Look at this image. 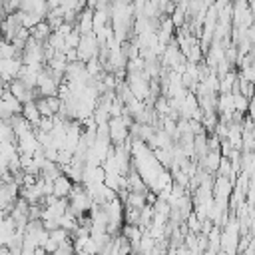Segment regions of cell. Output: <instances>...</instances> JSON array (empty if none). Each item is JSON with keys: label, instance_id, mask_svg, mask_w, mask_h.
Wrapping results in <instances>:
<instances>
[{"label": "cell", "instance_id": "obj_9", "mask_svg": "<svg viewBox=\"0 0 255 255\" xmlns=\"http://www.w3.org/2000/svg\"><path fill=\"white\" fill-rule=\"evenodd\" d=\"M247 108H249V100H247L245 96H241L239 92H235V94H233V110L239 112V114H245Z\"/></svg>", "mask_w": 255, "mask_h": 255}, {"label": "cell", "instance_id": "obj_7", "mask_svg": "<svg viewBox=\"0 0 255 255\" xmlns=\"http://www.w3.org/2000/svg\"><path fill=\"white\" fill-rule=\"evenodd\" d=\"M48 233H50V239H54L58 245H64V243L72 241V233L66 231V229H62V227H56V229H52Z\"/></svg>", "mask_w": 255, "mask_h": 255}, {"label": "cell", "instance_id": "obj_10", "mask_svg": "<svg viewBox=\"0 0 255 255\" xmlns=\"http://www.w3.org/2000/svg\"><path fill=\"white\" fill-rule=\"evenodd\" d=\"M80 38H82V36H80V32L74 28V30H72V32H70V34L64 38L66 50H68V48H74V50H76V48H78V44H80Z\"/></svg>", "mask_w": 255, "mask_h": 255}, {"label": "cell", "instance_id": "obj_5", "mask_svg": "<svg viewBox=\"0 0 255 255\" xmlns=\"http://www.w3.org/2000/svg\"><path fill=\"white\" fill-rule=\"evenodd\" d=\"M50 34H52V30H50V26H48V22L46 20H42V22H38L32 30H30V36L34 38V40H38V42H48V38H50Z\"/></svg>", "mask_w": 255, "mask_h": 255}, {"label": "cell", "instance_id": "obj_11", "mask_svg": "<svg viewBox=\"0 0 255 255\" xmlns=\"http://www.w3.org/2000/svg\"><path fill=\"white\" fill-rule=\"evenodd\" d=\"M185 221H187V229H189L191 233H199V231H201V221L197 219V215H195L193 211L185 217Z\"/></svg>", "mask_w": 255, "mask_h": 255}, {"label": "cell", "instance_id": "obj_2", "mask_svg": "<svg viewBox=\"0 0 255 255\" xmlns=\"http://www.w3.org/2000/svg\"><path fill=\"white\" fill-rule=\"evenodd\" d=\"M231 193H233V181H231L229 177L217 175V177L213 179V191H211L213 199H223V201H227Z\"/></svg>", "mask_w": 255, "mask_h": 255}, {"label": "cell", "instance_id": "obj_14", "mask_svg": "<svg viewBox=\"0 0 255 255\" xmlns=\"http://www.w3.org/2000/svg\"><path fill=\"white\" fill-rule=\"evenodd\" d=\"M34 255H46V253H44V249H42V247H38V249H36V253H34Z\"/></svg>", "mask_w": 255, "mask_h": 255}, {"label": "cell", "instance_id": "obj_13", "mask_svg": "<svg viewBox=\"0 0 255 255\" xmlns=\"http://www.w3.org/2000/svg\"><path fill=\"white\" fill-rule=\"evenodd\" d=\"M247 112H249V120L255 124V96L249 100V108H247Z\"/></svg>", "mask_w": 255, "mask_h": 255}, {"label": "cell", "instance_id": "obj_8", "mask_svg": "<svg viewBox=\"0 0 255 255\" xmlns=\"http://www.w3.org/2000/svg\"><path fill=\"white\" fill-rule=\"evenodd\" d=\"M0 141H18V137L14 135L10 124L4 122V120H0Z\"/></svg>", "mask_w": 255, "mask_h": 255}, {"label": "cell", "instance_id": "obj_3", "mask_svg": "<svg viewBox=\"0 0 255 255\" xmlns=\"http://www.w3.org/2000/svg\"><path fill=\"white\" fill-rule=\"evenodd\" d=\"M32 128H38V124H40V120H42V116H40V112H38V108H36V102H26V104H22V114H20Z\"/></svg>", "mask_w": 255, "mask_h": 255}, {"label": "cell", "instance_id": "obj_6", "mask_svg": "<svg viewBox=\"0 0 255 255\" xmlns=\"http://www.w3.org/2000/svg\"><path fill=\"white\" fill-rule=\"evenodd\" d=\"M147 195V193H145ZM145 195L143 193H133V191H129L128 193V197H126V201H124V205L126 207H133V209H141L147 201H145Z\"/></svg>", "mask_w": 255, "mask_h": 255}, {"label": "cell", "instance_id": "obj_1", "mask_svg": "<svg viewBox=\"0 0 255 255\" xmlns=\"http://www.w3.org/2000/svg\"><path fill=\"white\" fill-rule=\"evenodd\" d=\"M98 50H100V42H98L96 34H94V32H92V34H86V36L80 38V44H78V48H76L78 60L88 62L90 58H98Z\"/></svg>", "mask_w": 255, "mask_h": 255}, {"label": "cell", "instance_id": "obj_4", "mask_svg": "<svg viewBox=\"0 0 255 255\" xmlns=\"http://www.w3.org/2000/svg\"><path fill=\"white\" fill-rule=\"evenodd\" d=\"M72 179L70 177H66L64 173L62 175H58L56 179H54V195L56 197H68L70 195V191H72Z\"/></svg>", "mask_w": 255, "mask_h": 255}, {"label": "cell", "instance_id": "obj_12", "mask_svg": "<svg viewBox=\"0 0 255 255\" xmlns=\"http://www.w3.org/2000/svg\"><path fill=\"white\" fill-rule=\"evenodd\" d=\"M36 249H38L36 241H32V239H26V237H24V243H22V255H34V253H36Z\"/></svg>", "mask_w": 255, "mask_h": 255}]
</instances>
